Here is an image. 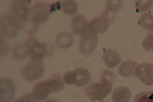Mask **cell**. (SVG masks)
<instances>
[{"instance_id":"6da1fadb","label":"cell","mask_w":153,"mask_h":102,"mask_svg":"<svg viewBox=\"0 0 153 102\" xmlns=\"http://www.w3.org/2000/svg\"><path fill=\"white\" fill-rule=\"evenodd\" d=\"M65 87L61 77L56 76L35 86L32 91V96L36 101H42L48 97L50 94L61 92Z\"/></svg>"},{"instance_id":"7a4b0ae2","label":"cell","mask_w":153,"mask_h":102,"mask_svg":"<svg viewBox=\"0 0 153 102\" xmlns=\"http://www.w3.org/2000/svg\"><path fill=\"white\" fill-rule=\"evenodd\" d=\"M18 19L13 15H5L0 19L1 36L4 37L12 39L18 33L20 25Z\"/></svg>"},{"instance_id":"3957f363","label":"cell","mask_w":153,"mask_h":102,"mask_svg":"<svg viewBox=\"0 0 153 102\" xmlns=\"http://www.w3.org/2000/svg\"><path fill=\"white\" fill-rule=\"evenodd\" d=\"M45 68L41 61H32L26 65L23 71L24 78L27 81H36L43 76Z\"/></svg>"},{"instance_id":"277c9868","label":"cell","mask_w":153,"mask_h":102,"mask_svg":"<svg viewBox=\"0 0 153 102\" xmlns=\"http://www.w3.org/2000/svg\"><path fill=\"white\" fill-rule=\"evenodd\" d=\"M27 43L29 50V55L33 60L41 61L49 54L47 46L39 43L36 38H29Z\"/></svg>"},{"instance_id":"5b68a950","label":"cell","mask_w":153,"mask_h":102,"mask_svg":"<svg viewBox=\"0 0 153 102\" xmlns=\"http://www.w3.org/2000/svg\"><path fill=\"white\" fill-rule=\"evenodd\" d=\"M30 12L31 20L37 26L45 22L51 13L50 5L42 3L34 5L31 8Z\"/></svg>"},{"instance_id":"8992f818","label":"cell","mask_w":153,"mask_h":102,"mask_svg":"<svg viewBox=\"0 0 153 102\" xmlns=\"http://www.w3.org/2000/svg\"><path fill=\"white\" fill-rule=\"evenodd\" d=\"M136 77L144 85H153V65L148 62H144L138 65L134 71Z\"/></svg>"},{"instance_id":"52a82bcc","label":"cell","mask_w":153,"mask_h":102,"mask_svg":"<svg viewBox=\"0 0 153 102\" xmlns=\"http://www.w3.org/2000/svg\"><path fill=\"white\" fill-rule=\"evenodd\" d=\"M85 93L87 97L94 102L102 101L111 93L104 88L101 83L93 82L85 88Z\"/></svg>"},{"instance_id":"ba28073f","label":"cell","mask_w":153,"mask_h":102,"mask_svg":"<svg viewBox=\"0 0 153 102\" xmlns=\"http://www.w3.org/2000/svg\"><path fill=\"white\" fill-rule=\"evenodd\" d=\"M112 22L103 13L99 17L93 19L88 24L90 32L95 34L105 33L108 30Z\"/></svg>"},{"instance_id":"9c48e42d","label":"cell","mask_w":153,"mask_h":102,"mask_svg":"<svg viewBox=\"0 0 153 102\" xmlns=\"http://www.w3.org/2000/svg\"><path fill=\"white\" fill-rule=\"evenodd\" d=\"M97 36L96 34L87 32L82 36L79 49L83 54L88 55L91 54L98 45Z\"/></svg>"},{"instance_id":"30bf717a","label":"cell","mask_w":153,"mask_h":102,"mask_svg":"<svg viewBox=\"0 0 153 102\" xmlns=\"http://www.w3.org/2000/svg\"><path fill=\"white\" fill-rule=\"evenodd\" d=\"M0 93L1 102L11 101L16 93V86L13 81L9 79H1Z\"/></svg>"},{"instance_id":"8fae6325","label":"cell","mask_w":153,"mask_h":102,"mask_svg":"<svg viewBox=\"0 0 153 102\" xmlns=\"http://www.w3.org/2000/svg\"><path fill=\"white\" fill-rule=\"evenodd\" d=\"M30 1H15L11 6L13 15L17 19L27 20L30 14Z\"/></svg>"},{"instance_id":"7c38bea8","label":"cell","mask_w":153,"mask_h":102,"mask_svg":"<svg viewBox=\"0 0 153 102\" xmlns=\"http://www.w3.org/2000/svg\"><path fill=\"white\" fill-rule=\"evenodd\" d=\"M103 59L106 66L111 69L117 67L121 62V57L116 50L112 48L105 50L103 55Z\"/></svg>"},{"instance_id":"4fadbf2b","label":"cell","mask_w":153,"mask_h":102,"mask_svg":"<svg viewBox=\"0 0 153 102\" xmlns=\"http://www.w3.org/2000/svg\"><path fill=\"white\" fill-rule=\"evenodd\" d=\"M88 24L86 19L82 15L75 16L72 20V29L75 34L83 36L88 30Z\"/></svg>"},{"instance_id":"5bb4252c","label":"cell","mask_w":153,"mask_h":102,"mask_svg":"<svg viewBox=\"0 0 153 102\" xmlns=\"http://www.w3.org/2000/svg\"><path fill=\"white\" fill-rule=\"evenodd\" d=\"M132 97L131 92L127 87L115 88L112 94L113 102H129Z\"/></svg>"},{"instance_id":"9a60e30c","label":"cell","mask_w":153,"mask_h":102,"mask_svg":"<svg viewBox=\"0 0 153 102\" xmlns=\"http://www.w3.org/2000/svg\"><path fill=\"white\" fill-rule=\"evenodd\" d=\"M122 1H108L106 9L103 14L108 18L111 22H113L115 15L122 7Z\"/></svg>"},{"instance_id":"2e32d148","label":"cell","mask_w":153,"mask_h":102,"mask_svg":"<svg viewBox=\"0 0 153 102\" xmlns=\"http://www.w3.org/2000/svg\"><path fill=\"white\" fill-rule=\"evenodd\" d=\"M76 76V81L75 85L77 87L85 86L91 80V73L87 69L80 68L74 70Z\"/></svg>"},{"instance_id":"e0dca14e","label":"cell","mask_w":153,"mask_h":102,"mask_svg":"<svg viewBox=\"0 0 153 102\" xmlns=\"http://www.w3.org/2000/svg\"><path fill=\"white\" fill-rule=\"evenodd\" d=\"M115 77V76L113 72L107 70H104L101 77V85L110 93L112 90Z\"/></svg>"},{"instance_id":"ac0fdd59","label":"cell","mask_w":153,"mask_h":102,"mask_svg":"<svg viewBox=\"0 0 153 102\" xmlns=\"http://www.w3.org/2000/svg\"><path fill=\"white\" fill-rule=\"evenodd\" d=\"M138 65L137 62L133 61H124L119 67V72L123 77H128L133 75L134 68Z\"/></svg>"},{"instance_id":"d6986e66","label":"cell","mask_w":153,"mask_h":102,"mask_svg":"<svg viewBox=\"0 0 153 102\" xmlns=\"http://www.w3.org/2000/svg\"><path fill=\"white\" fill-rule=\"evenodd\" d=\"M74 41L73 37L69 32L60 34L56 38V43L59 47L63 48H68L71 47Z\"/></svg>"},{"instance_id":"ffe728a7","label":"cell","mask_w":153,"mask_h":102,"mask_svg":"<svg viewBox=\"0 0 153 102\" xmlns=\"http://www.w3.org/2000/svg\"><path fill=\"white\" fill-rule=\"evenodd\" d=\"M13 57L17 59H24L29 55V50L26 43H20L15 46L12 50Z\"/></svg>"},{"instance_id":"44dd1931","label":"cell","mask_w":153,"mask_h":102,"mask_svg":"<svg viewBox=\"0 0 153 102\" xmlns=\"http://www.w3.org/2000/svg\"><path fill=\"white\" fill-rule=\"evenodd\" d=\"M139 26L146 31H153V15L151 13H143L139 19Z\"/></svg>"},{"instance_id":"7402d4cb","label":"cell","mask_w":153,"mask_h":102,"mask_svg":"<svg viewBox=\"0 0 153 102\" xmlns=\"http://www.w3.org/2000/svg\"><path fill=\"white\" fill-rule=\"evenodd\" d=\"M61 9L64 13L68 15H73L77 12L78 9L77 4L74 1H66L61 3Z\"/></svg>"},{"instance_id":"603a6c76","label":"cell","mask_w":153,"mask_h":102,"mask_svg":"<svg viewBox=\"0 0 153 102\" xmlns=\"http://www.w3.org/2000/svg\"><path fill=\"white\" fill-rule=\"evenodd\" d=\"M153 5L152 0H141L137 1L136 3L137 9L142 12L149 11L151 10Z\"/></svg>"},{"instance_id":"cb8c5ba5","label":"cell","mask_w":153,"mask_h":102,"mask_svg":"<svg viewBox=\"0 0 153 102\" xmlns=\"http://www.w3.org/2000/svg\"><path fill=\"white\" fill-rule=\"evenodd\" d=\"M133 102H153V91L139 94L134 98Z\"/></svg>"},{"instance_id":"d4e9b609","label":"cell","mask_w":153,"mask_h":102,"mask_svg":"<svg viewBox=\"0 0 153 102\" xmlns=\"http://www.w3.org/2000/svg\"><path fill=\"white\" fill-rule=\"evenodd\" d=\"M143 46L146 51L153 52V32L147 34L143 40Z\"/></svg>"},{"instance_id":"484cf974","label":"cell","mask_w":153,"mask_h":102,"mask_svg":"<svg viewBox=\"0 0 153 102\" xmlns=\"http://www.w3.org/2000/svg\"><path fill=\"white\" fill-rule=\"evenodd\" d=\"M63 80L68 85L75 84L76 81V73L74 71L66 72L63 76Z\"/></svg>"},{"instance_id":"4316f807","label":"cell","mask_w":153,"mask_h":102,"mask_svg":"<svg viewBox=\"0 0 153 102\" xmlns=\"http://www.w3.org/2000/svg\"><path fill=\"white\" fill-rule=\"evenodd\" d=\"M9 44L7 43L3 37L1 36V56H5L9 52Z\"/></svg>"},{"instance_id":"83f0119b","label":"cell","mask_w":153,"mask_h":102,"mask_svg":"<svg viewBox=\"0 0 153 102\" xmlns=\"http://www.w3.org/2000/svg\"><path fill=\"white\" fill-rule=\"evenodd\" d=\"M15 102H37L34 99L32 95H27L20 98Z\"/></svg>"},{"instance_id":"f1b7e54d","label":"cell","mask_w":153,"mask_h":102,"mask_svg":"<svg viewBox=\"0 0 153 102\" xmlns=\"http://www.w3.org/2000/svg\"><path fill=\"white\" fill-rule=\"evenodd\" d=\"M45 102H58L57 100H54V99H50L46 101Z\"/></svg>"}]
</instances>
